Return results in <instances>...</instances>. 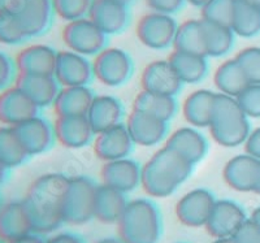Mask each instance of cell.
Returning <instances> with one entry per match:
<instances>
[{
  "label": "cell",
  "mask_w": 260,
  "mask_h": 243,
  "mask_svg": "<svg viewBox=\"0 0 260 243\" xmlns=\"http://www.w3.org/2000/svg\"><path fill=\"white\" fill-rule=\"evenodd\" d=\"M143 91L177 96L183 87L180 77L168 59L155 60L145 66L141 76Z\"/></svg>",
  "instance_id": "5bb4252c"
},
{
  "label": "cell",
  "mask_w": 260,
  "mask_h": 243,
  "mask_svg": "<svg viewBox=\"0 0 260 243\" xmlns=\"http://www.w3.org/2000/svg\"><path fill=\"white\" fill-rule=\"evenodd\" d=\"M86 116L98 134L124 122V103L121 101V99H118L117 96H113V95H95L89 112Z\"/></svg>",
  "instance_id": "603a6c76"
},
{
  "label": "cell",
  "mask_w": 260,
  "mask_h": 243,
  "mask_svg": "<svg viewBox=\"0 0 260 243\" xmlns=\"http://www.w3.org/2000/svg\"><path fill=\"white\" fill-rule=\"evenodd\" d=\"M27 152L12 126L0 128V160L9 169L20 166L27 160Z\"/></svg>",
  "instance_id": "d590c367"
},
{
  "label": "cell",
  "mask_w": 260,
  "mask_h": 243,
  "mask_svg": "<svg viewBox=\"0 0 260 243\" xmlns=\"http://www.w3.org/2000/svg\"><path fill=\"white\" fill-rule=\"evenodd\" d=\"M177 96L154 94V92L141 91L134 99L133 110L157 117L162 121L171 122L178 113Z\"/></svg>",
  "instance_id": "f546056e"
},
{
  "label": "cell",
  "mask_w": 260,
  "mask_h": 243,
  "mask_svg": "<svg viewBox=\"0 0 260 243\" xmlns=\"http://www.w3.org/2000/svg\"><path fill=\"white\" fill-rule=\"evenodd\" d=\"M164 146L172 151L177 152L192 165L201 163L207 156L210 149L207 136L204 135L201 129L194 128L191 125L181 126L169 133Z\"/></svg>",
  "instance_id": "4fadbf2b"
},
{
  "label": "cell",
  "mask_w": 260,
  "mask_h": 243,
  "mask_svg": "<svg viewBox=\"0 0 260 243\" xmlns=\"http://www.w3.org/2000/svg\"><path fill=\"white\" fill-rule=\"evenodd\" d=\"M237 243H260V228L255 223L242 224L236 233Z\"/></svg>",
  "instance_id": "ee69618b"
},
{
  "label": "cell",
  "mask_w": 260,
  "mask_h": 243,
  "mask_svg": "<svg viewBox=\"0 0 260 243\" xmlns=\"http://www.w3.org/2000/svg\"><path fill=\"white\" fill-rule=\"evenodd\" d=\"M89 17L107 36L124 33L132 21L130 7L116 0H95Z\"/></svg>",
  "instance_id": "e0dca14e"
},
{
  "label": "cell",
  "mask_w": 260,
  "mask_h": 243,
  "mask_svg": "<svg viewBox=\"0 0 260 243\" xmlns=\"http://www.w3.org/2000/svg\"><path fill=\"white\" fill-rule=\"evenodd\" d=\"M217 91L198 89L190 92L182 103V116L194 128L208 129L212 121Z\"/></svg>",
  "instance_id": "cb8c5ba5"
},
{
  "label": "cell",
  "mask_w": 260,
  "mask_h": 243,
  "mask_svg": "<svg viewBox=\"0 0 260 243\" xmlns=\"http://www.w3.org/2000/svg\"><path fill=\"white\" fill-rule=\"evenodd\" d=\"M195 165L162 146L142 166L141 186L150 195H171L194 172Z\"/></svg>",
  "instance_id": "7a4b0ae2"
},
{
  "label": "cell",
  "mask_w": 260,
  "mask_h": 243,
  "mask_svg": "<svg viewBox=\"0 0 260 243\" xmlns=\"http://www.w3.org/2000/svg\"><path fill=\"white\" fill-rule=\"evenodd\" d=\"M8 172H9L8 166H7L3 161L0 160V185L3 184V182L7 180V177H8Z\"/></svg>",
  "instance_id": "681fc988"
},
{
  "label": "cell",
  "mask_w": 260,
  "mask_h": 243,
  "mask_svg": "<svg viewBox=\"0 0 260 243\" xmlns=\"http://www.w3.org/2000/svg\"><path fill=\"white\" fill-rule=\"evenodd\" d=\"M243 147H245L246 154L251 155L252 157L260 161V126L251 129L247 140L243 143Z\"/></svg>",
  "instance_id": "f6af8a7d"
},
{
  "label": "cell",
  "mask_w": 260,
  "mask_h": 243,
  "mask_svg": "<svg viewBox=\"0 0 260 243\" xmlns=\"http://www.w3.org/2000/svg\"><path fill=\"white\" fill-rule=\"evenodd\" d=\"M99 185L89 176L69 177L62 198V217L69 220H83L94 214L95 195Z\"/></svg>",
  "instance_id": "52a82bcc"
},
{
  "label": "cell",
  "mask_w": 260,
  "mask_h": 243,
  "mask_svg": "<svg viewBox=\"0 0 260 243\" xmlns=\"http://www.w3.org/2000/svg\"><path fill=\"white\" fill-rule=\"evenodd\" d=\"M95 0H52L55 15L67 22L89 17Z\"/></svg>",
  "instance_id": "f35d334b"
},
{
  "label": "cell",
  "mask_w": 260,
  "mask_h": 243,
  "mask_svg": "<svg viewBox=\"0 0 260 243\" xmlns=\"http://www.w3.org/2000/svg\"><path fill=\"white\" fill-rule=\"evenodd\" d=\"M142 166V164H139L130 156L120 160L108 161L102 166V181L107 186L113 187L121 193H129L141 186Z\"/></svg>",
  "instance_id": "ac0fdd59"
},
{
  "label": "cell",
  "mask_w": 260,
  "mask_h": 243,
  "mask_svg": "<svg viewBox=\"0 0 260 243\" xmlns=\"http://www.w3.org/2000/svg\"><path fill=\"white\" fill-rule=\"evenodd\" d=\"M125 208H126V202H125L124 193L104 184L98 186L94 214L103 219L112 220L117 216L121 217Z\"/></svg>",
  "instance_id": "836d02e7"
},
{
  "label": "cell",
  "mask_w": 260,
  "mask_h": 243,
  "mask_svg": "<svg viewBox=\"0 0 260 243\" xmlns=\"http://www.w3.org/2000/svg\"><path fill=\"white\" fill-rule=\"evenodd\" d=\"M178 24L173 16L150 12L139 18L137 24V38L145 47L154 51L173 48Z\"/></svg>",
  "instance_id": "ba28073f"
},
{
  "label": "cell",
  "mask_w": 260,
  "mask_h": 243,
  "mask_svg": "<svg viewBox=\"0 0 260 243\" xmlns=\"http://www.w3.org/2000/svg\"><path fill=\"white\" fill-rule=\"evenodd\" d=\"M50 243H80V240L74 237H65V235H62V237L55 238Z\"/></svg>",
  "instance_id": "c3c4849f"
},
{
  "label": "cell",
  "mask_w": 260,
  "mask_h": 243,
  "mask_svg": "<svg viewBox=\"0 0 260 243\" xmlns=\"http://www.w3.org/2000/svg\"><path fill=\"white\" fill-rule=\"evenodd\" d=\"M27 38H38L51 29L55 18L52 0H25L18 13Z\"/></svg>",
  "instance_id": "44dd1931"
},
{
  "label": "cell",
  "mask_w": 260,
  "mask_h": 243,
  "mask_svg": "<svg viewBox=\"0 0 260 243\" xmlns=\"http://www.w3.org/2000/svg\"><path fill=\"white\" fill-rule=\"evenodd\" d=\"M243 221L245 215L240 205L231 200H221L215 203L207 223L215 234L226 235L237 233Z\"/></svg>",
  "instance_id": "4dcf8cb0"
},
{
  "label": "cell",
  "mask_w": 260,
  "mask_h": 243,
  "mask_svg": "<svg viewBox=\"0 0 260 243\" xmlns=\"http://www.w3.org/2000/svg\"><path fill=\"white\" fill-rule=\"evenodd\" d=\"M134 146L136 143L125 122L98 133L92 143L95 155L103 163L129 157L133 152Z\"/></svg>",
  "instance_id": "7c38bea8"
},
{
  "label": "cell",
  "mask_w": 260,
  "mask_h": 243,
  "mask_svg": "<svg viewBox=\"0 0 260 243\" xmlns=\"http://www.w3.org/2000/svg\"><path fill=\"white\" fill-rule=\"evenodd\" d=\"M186 0H146L151 12L166 13L173 16L185 7Z\"/></svg>",
  "instance_id": "7bdbcfd3"
},
{
  "label": "cell",
  "mask_w": 260,
  "mask_h": 243,
  "mask_svg": "<svg viewBox=\"0 0 260 243\" xmlns=\"http://www.w3.org/2000/svg\"><path fill=\"white\" fill-rule=\"evenodd\" d=\"M173 50L204 55L203 21L187 20L178 25Z\"/></svg>",
  "instance_id": "d6a6232c"
},
{
  "label": "cell",
  "mask_w": 260,
  "mask_h": 243,
  "mask_svg": "<svg viewBox=\"0 0 260 243\" xmlns=\"http://www.w3.org/2000/svg\"><path fill=\"white\" fill-rule=\"evenodd\" d=\"M18 71L16 62L9 59L6 54L0 52V91L11 87V83L17 80Z\"/></svg>",
  "instance_id": "b9f144b4"
},
{
  "label": "cell",
  "mask_w": 260,
  "mask_h": 243,
  "mask_svg": "<svg viewBox=\"0 0 260 243\" xmlns=\"http://www.w3.org/2000/svg\"><path fill=\"white\" fill-rule=\"evenodd\" d=\"M236 38L237 36L231 26L203 21L204 55L208 59H221L228 56L236 46Z\"/></svg>",
  "instance_id": "83f0119b"
},
{
  "label": "cell",
  "mask_w": 260,
  "mask_h": 243,
  "mask_svg": "<svg viewBox=\"0 0 260 243\" xmlns=\"http://www.w3.org/2000/svg\"><path fill=\"white\" fill-rule=\"evenodd\" d=\"M13 129L29 156L46 154L57 143L55 124L42 115L34 116Z\"/></svg>",
  "instance_id": "9c48e42d"
},
{
  "label": "cell",
  "mask_w": 260,
  "mask_h": 243,
  "mask_svg": "<svg viewBox=\"0 0 260 243\" xmlns=\"http://www.w3.org/2000/svg\"><path fill=\"white\" fill-rule=\"evenodd\" d=\"M53 76L61 87L90 86V83L95 80L94 64L90 57L71 50L59 51Z\"/></svg>",
  "instance_id": "30bf717a"
},
{
  "label": "cell",
  "mask_w": 260,
  "mask_h": 243,
  "mask_svg": "<svg viewBox=\"0 0 260 243\" xmlns=\"http://www.w3.org/2000/svg\"><path fill=\"white\" fill-rule=\"evenodd\" d=\"M125 124L136 146L141 147H156L169 135V122L138 110H132Z\"/></svg>",
  "instance_id": "8fae6325"
},
{
  "label": "cell",
  "mask_w": 260,
  "mask_h": 243,
  "mask_svg": "<svg viewBox=\"0 0 260 243\" xmlns=\"http://www.w3.org/2000/svg\"><path fill=\"white\" fill-rule=\"evenodd\" d=\"M213 85L219 94L237 98L250 85L236 59H228L220 64L213 75Z\"/></svg>",
  "instance_id": "1f68e13d"
},
{
  "label": "cell",
  "mask_w": 260,
  "mask_h": 243,
  "mask_svg": "<svg viewBox=\"0 0 260 243\" xmlns=\"http://www.w3.org/2000/svg\"><path fill=\"white\" fill-rule=\"evenodd\" d=\"M27 39L29 38L17 15L0 12V43L7 46H17L26 42Z\"/></svg>",
  "instance_id": "74e56055"
},
{
  "label": "cell",
  "mask_w": 260,
  "mask_h": 243,
  "mask_svg": "<svg viewBox=\"0 0 260 243\" xmlns=\"http://www.w3.org/2000/svg\"><path fill=\"white\" fill-rule=\"evenodd\" d=\"M39 108L16 85L0 92V122L4 126H17L39 115Z\"/></svg>",
  "instance_id": "9a60e30c"
},
{
  "label": "cell",
  "mask_w": 260,
  "mask_h": 243,
  "mask_svg": "<svg viewBox=\"0 0 260 243\" xmlns=\"http://www.w3.org/2000/svg\"><path fill=\"white\" fill-rule=\"evenodd\" d=\"M234 59L245 73L248 83L260 85V47L250 46L243 48L234 56Z\"/></svg>",
  "instance_id": "ab89813d"
},
{
  "label": "cell",
  "mask_w": 260,
  "mask_h": 243,
  "mask_svg": "<svg viewBox=\"0 0 260 243\" xmlns=\"http://www.w3.org/2000/svg\"><path fill=\"white\" fill-rule=\"evenodd\" d=\"M8 243H43L42 242L41 238H38L37 235H30V234H25L22 237H18L16 239L11 240Z\"/></svg>",
  "instance_id": "7dc6e473"
},
{
  "label": "cell",
  "mask_w": 260,
  "mask_h": 243,
  "mask_svg": "<svg viewBox=\"0 0 260 243\" xmlns=\"http://www.w3.org/2000/svg\"><path fill=\"white\" fill-rule=\"evenodd\" d=\"M69 177L64 173H45L32 182L25 199L31 230H47L62 217L61 204Z\"/></svg>",
  "instance_id": "6da1fadb"
},
{
  "label": "cell",
  "mask_w": 260,
  "mask_h": 243,
  "mask_svg": "<svg viewBox=\"0 0 260 243\" xmlns=\"http://www.w3.org/2000/svg\"><path fill=\"white\" fill-rule=\"evenodd\" d=\"M122 233L130 243H151L159 231V215L155 205L145 199L126 205L121 216Z\"/></svg>",
  "instance_id": "277c9868"
},
{
  "label": "cell",
  "mask_w": 260,
  "mask_h": 243,
  "mask_svg": "<svg viewBox=\"0 0 260 243\" xmlns=\"http://www.w3.org/2000/svg\"><path fill=\"white\" fill-rule=\"evenodd\" d=\"M56 141L65 149L80 150L94 143L96 131L87 116H67L55 120Z\"/></svg>",
  "instance_id": "2e32d148"
},
{
  "label": "cell",
  "mask_w": 260,
  "mask_h": 243,
  "mask_svg": "<svg viewBox=\"0 0 260 243\" xmlns=\"http://www.w3.org/2000/svg\"><path fill=\"white\" fill-rule=\"evenodd\" d=\"M116 2H118V3H122V4H125V6H132V4L134 3V2H136V0H116Z\"/></svg>",
  "instance_id": "11a10c76"
},
{
  "label": "cell",
  "mask_w": 260,
  "mask_h": 243,
  "mask_svg": "<svg viewBox=\"0 0 260 243\" xmlns=\"http://www.w3.org/2000/svg\"><path fill=\"white\" fill-rule=\"evenodd\" d=\"M241 3L248 4V6L256 7V8H260V0H238Z\"/></svg>",
  "instance_id": "816d5d0a"
},
{
  "label": "cell",
  "mask_w": 260,
  "mask_h": 243,
  "mask_svg": "<svg viewBox=\"0 0 260 243\" xmlns=\"http://www.w3.org/2000/svg\"><path fill=\"white\" fill-rule=\"evenodd\" d=\"M95 80L107 87H121L134 75V61L132 55L120 47L104 48L92 60Z\"/></svg>",
  "instance_id": "5b68a950"
},
{
  "label": "cell",
  "mask_w": 260,
  "mask_h": 243,
  "mask_svg": "<svg viewBox=\"0 0 260 243\" xmlns=\"http://www.w3.org/2000/svg\"><path fill=\"white\" fill-rule=\"evenodd\" d=\"M94 98L95 92L90 86L61 87L53 103V110L56 117L86 116Z\"/></svg>",
  "instance_id": "4316f807"
},
{
  "label": "cell",
  "mask_w": 260,
  "mask_h": 243,
  "mask_svg": "<svg viewBox=\"0 0 260 243\" xmlns=\"http://www.w3.org/2000/svg\"><path fill=\"white\" fill-rule=\"evenodd\" d=\"M259 168L260 161L243 152L226 161L222 169V178L228 186L237 191H254Z\"/></svg>",
  "instance_id": "d6986e66"
},
{
  "label": "cell",
  "mask_w": 260,
  "mask_h": 243,
  "mask_svg": "<svg viewBox=\"0 0 260 243\" xmlns=\"http://www.w3.org/2000/svg\"><path fill=\"white\" fill-rule=\"evenodd\" d=\"M16 86L20 87L25 94L42 108L53 107L61 85L53 75H20L16 80Z\"/></svg>",
  "instance_id": "7402d4cb"
},
{
  "label": "cell",
  "mask_w": 260,
  "mask_h": 243,
  "mask_svg": "<svg viewBox=\"0 0 260 243\" xmlns=\"http://www.w3.org/2000/svg\"><path fill=\"white\" fill-rule=\"evenodd\" d=\"M236 99L248 119H260V85L250 83Z\"/></svg>",
  "instance_id": "60d3db41"
},
{
  "label": "cell",
  "mask_w": 260,
  "mask_h": 243,
  "mask_svg": "<svg viewBox=\"0 0 260 243\" xmlns=\"http://www.w3.org/2000/svg\"><path fill=\"white\" fill-rule=\"evenodd\" d=\"M254 193L259 194L260 195V168H259V175H257V181H256V185H255Z\"/></svg>",
  "instance_id": "db71d44e"
},
{
  "label": "cell",
  "mask_w": 260,
  "mask_h": 243,
  "mask_svg": "<svg viewBox=\"0 0 260 243\" xmlns=\"http://www.w3.org/2000/svg\"><path fill=\"white\" fill-rule=\"evenodd\" d=\"M59 51L48 45H31L22 48L16 56L20 75H53Z\"/></svg>",
  "instance_id": "ffe728a7"
},
{
  "label": "cell",
  "mask_w": 260,
  "mask_h": 243,
  "mask_svg": "<svg viewBox=\"0 0 260 243\" xmlns=\"http://www.w3.org/2000/svg\"><path fill=\"white\" fill-rule=\"evenodd\" d=\"M238 0H210L201 8L202 20L212 24L231 26Z\"/></svg>",
  "instance_id": "8d00e7d4"
},
{
  "label": "cell",
  "mask_w": 260,
  "mask_h": 243,
  "mask_svg": "<svg viewBox=\"0 0 260 243\" xmlns=\"http://www.w3.org/2000/svg\"><path fill=\"white\" fill-rule=\"evenodd\" d=\"M31 230L29 215L24 203L13 202L0 210V239L11 242Z\"/></svg>",
  "instance_id": "f1b7e54d"
},
{
  "label": "cell",
  "mask_w": 260,
  "mask_h": 243,
  "mask_svg": "<svg viewBox=\"0 0 260 243\" xmlns=\"http://www.w3.org/2000/svg\"><path fill=\"white\" fill-rule=\"evenodd\" d=\"M215 205L213 194L207 189H194L178 203V215L186 224L201 225L208 221Z\"/></svg>",
  "instance_id": "484cf974"
},
{
  "label": "cell",
  "mask_w": 260,
  "mask_h": 243,
  "mask_svg": "<svg viewBox=\"0 0 260 243\" xmlns=\"http://www.w3.org/2000/svg\"><path fill=\"white\" fill-rule=\"evenodd\" d=\"M25 0H0V12H9L18 15Z\"/></svg>",
  "instance_id": "bcb514c9"
},
{
  "label": "cell",
  "mask_w": 260,
  "mask_h": 243,
  "mask_svg": "<svg viewBox=\"0 0 260 243\" xmlns=\"http://www.w3.org/2000/svg\"><path fill=\"white\" fill-rule=\"evenodd\" d=\"M231 27L237 37L255 38L260 34V8L238 2Z\"/></svg>",
  "instance_id": "e575fe53"
},
{
  "label": "cell",
  "mask_w": 260,
  "mask_h": 243,
  "mask_svg": "<svg viewBox=\"0 0 260 243\" xmlns=\"http://www.w3.org/2000/svg\"><path fill=\"white\" fill-rule=\"evenodd\" d=\"M254 223L260 228V207L254 212Z\"/></svg>",
  "instance_id": "f5cc1de1"
},
{
  "label": "cell",
  "mask_w": 260,
  "mask_h": 243,
  "mask_svg": "<svg viewBox=\"0 0 260 243\" xmlns=\"http://www.w3.org/2000/svg\"><path fill=\"white\" fill-rule=\"evenodd\" d=\"M186 2L189 4H191V6L197 7V8H202V7L206 6L210 0H186Z\"/></svg>",
  "instance_id": "f907efd6"
},
{
  "label": "cell",
  "mask_w": 260,
  "mask_h": 243,
  "mask_svg": "<svg viewBox=\"0 0 260 243\" xmlns=\"http://www.w3.org/2000/svg\"><path fill=\"white\" fill-rule=\"evenodd\" d=\"M168 60L183 85H198L210 73V61L206 55L173 50Z\"/></svg>",
  "instance_id": "d4e9b609"
},
{
  "label": "cell",
  "mask_w": 260,
  "mask_h": 243,
  "mask_svg": "<svg viewBox=\"0 0 260 243\" xmlns=\"http://www.w3.org/2000/svg\"><path fill=\"white\" fill-rule=\"evenodd\" d=\"M208 130L215 143L225 149H234L243 146L251 131V124L236 98L217 92Z\"/></svg>",
  "instance_id": "3957f363"
},
{
  "label": "cell",
  "mask_w": 260,
  "mask_h": 243,
  "mask_svg": "<svg viewBox=\"0 0 260 243\" xmlns=\"http://www.w3.org/2000/svg\"><path fill=\"white\" fill-rule=\"evenodd\" d=\"M108 39L110 37L103 33L90 17L67 22L62 29V42L67 50L86 57H95L101 54L108 47Z\"/></svg>",
  "instance_id": "8992f818"
}]
</instances>
